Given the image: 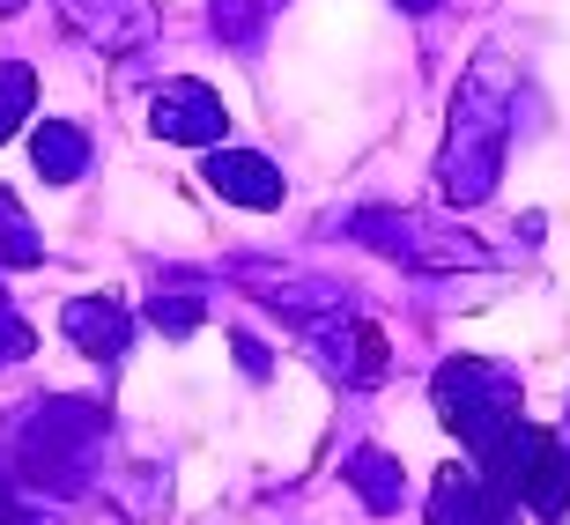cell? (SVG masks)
<instances>
[{"label": "cell", "instance_id": "3", "mask_svg": "<svg viewBox=\"0 0 570 525\" xmlns=\"http://www.w3.org/2000/svg\"><path fill=\"white\" fill-rule=\"evenodd\" d=\"M438 525H511V496H497L482 474H444L438 482Z\"/></svg>", "mask_w": 570, "mask_h": 525}, {"label": "cell", "instance_id": "4", "mask_svg": "<svg viewBox=\"0 0 570 525\" xmlns=\"http://www.w3.org/2000/svg\"><path fill=\"white\" fill-rule=\"evenodd\" d=\"M208 178H215V192H230V200H245V208H275L282 200L275 164H259V156H215Z\"/></svg>", "mask_w": 570, "mask_h": 525}, {"label": "cell", "instance_id": "2", "mask_svg": "<svg viewBox=\"0 0 570 525\" xmlns=\"http://www.w3.org/2000/svg\"><path fill=\"white\" fill-rule=\"evenodd\" d=\"M156 133L164 141H215L223 133V105L200 82H170L164 105H156Z\"/></svg>", "mask_w": 570, "mask_h": 525}, {"label": "cell", "instance_id": "6", "mask_svg": "<svg viewBox=\"0 0 570 525\" xmlns=\"http://www.w3.org/2000/svg\"><path fill=\"white\" fill-rule=\"evenodd\" d=\"M30 97H38V82H30V67H0V141L16 133V119L30 111Z\"/></svg>", "mask_w": 570, "mask_h": 525}, {"label": "cell", "instance_id": "1", "mask_svg": "<svg viewBox=\"0 0 570 525\" xmlns=\"http://www.w3.org/2000/svg\"><path fill=\"white\" fill-rule=\"evenodd\" d=\"M519 496H527V504L541 511V518H563V504H570V459H563V444H556L549 429H533V437H527Z\"/></svg>", "mask_w": 570, "mask_h": 525}, {"label": "cell", "instance_id": "5", "mask_svg": "<svg viewBox=\"0 0 570 525\" xmlns=\"http://www.w3.org/2000/svg\"><path fill=\"white\" fill-rule=\"evenodd\" d=\"M67 334H75V340H97V356H111V348L127 340V326H119V311H111V304H75V311H67Z\"/></svg>", "mask_w": 570, "mask_h": 525}, {"label": "cell", "instance_id": "7", "mask_svg": "<svg viewBox=\"0 0 570 525\" xmlns=\"http://www.w3.org/2000/svg\"><path fill=\"white\" fill-rule=\"evenodd\" d=\"M38 148H45V178H75V164H82V141H75V133L52 127Z\"/></svg>", "mask_w": 570, "mask_h": 525}]
</instances>
